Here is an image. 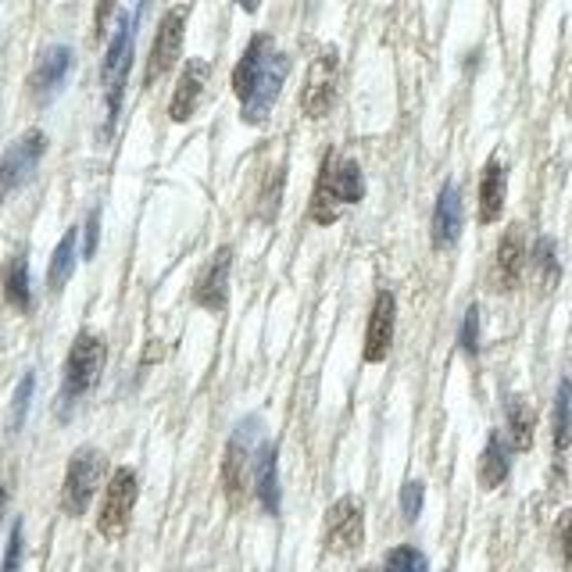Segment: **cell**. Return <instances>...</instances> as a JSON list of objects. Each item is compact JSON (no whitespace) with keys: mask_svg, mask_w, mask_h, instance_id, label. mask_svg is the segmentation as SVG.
<instances>
[{"mask_svg":"<svg viewBox=\"0 0 572 572\" xmlns=\"http://www.w3.org/2000/svg\"><path fill=\"white\" fill-rule=\"evenodd\" d=\"M366 198V176L355 158H341V154H326L319 168L315 190H311L308 218L315 226H333L344 215V207L358 204Z\"/></svg>","mask_w":572,"mask_h":572,"instance_id":"cell-1","label":"cell"},{"mask_svg":"<svg viewBox=\"0 0 572 572\" xmlns=\"http://www.w3.org/2000/svg\"><path fill=\"white\" fill-rule=\"evenodd\" d=\"M143 4H147V0H140L133 15H119V25H115V36L108 44V55H104V64H100L104 104H108V133L115 129V119H119V111H122V94H126L129 69H133V40H136Z\"/></svg>","mask_w":572,"mask_h":572,"instance_id":"cell-2","label":"cell"},{"mask_svg":"<svg viewBox=\"0 0 572 572\" xmlns=\"http://www.w3.org/2000/svg\"><path fill=\"white\" fill-rule=\"evenodd\" d=\"M104 358H108V347L97 333H80L75 344L64 358V380H61V405L69 408L80 397H86L90 390L97 386L100 372H104Z\"/></svg>","mask_w":572,"mask_h":572,"instance_id":"cell-3","label":"cell"},{"mask_svg":"<svg viewBox=\"0 0 572 572\" xmlns=\"http://www.w3.org/2000/svg\"><path fill=\"white\" fill-rule=\"evenodd\" d=\"M104 473H108V458L97 448H80L69 458V469H64V487H61V509L64 515L80 519L86 515L90 501L97 498V490L104 484Z\"/></svg>","mask_w":572,"mask_h":572,"instance_id":"cell-4","label":"cell"},{"mask_svg":"<svg viewBox=\"0 0 572 572\" xmlns=\"http://www.w3.org/2000/svg\"><path fill=\"white\" fill-rule=\"evenodd\" d=\"M140 498V479L136 473L122 465L115 469L108 487H104V501H100V515H97V533L104 540H122L129 523H133V509Z\"/></svg>","mask_w":572,"mask_h":572,"instance_id":"cell-5","label":"cell"},{"mask_svg":"<svg viewBox=\"0 0 572 572\" xmlns=\"http://www.w3.org/2000/svg\"><path fill=\"white\" fill-rule=\"evenodd\" d=\"M258 419H243L237 429H233L229 444H226V458H223V487H226V498L229 504H240L247 484L254 476V458H258Z\"/></svg>","mask_w":572,"mask_h":572,"instance_id":"cell-6","label":"cell"},{"mask_svg":"<svg viewBox=\"0 0 572 572\" xmlns=\"http://www.w3.org/2000/svg\"><path fill=\"white\" fill-rule=\"evenodd\" d=\"M336 80H341V55L336 47H322L319 58L308 64L305 86H301V111L305 119L319 122L326 119L336 100Z\"/></svg>","mask_w":572,"mask_h":572,"instance_id":"cell-7","label":"cell"},{"mask_svg":"<svg viewBox=\"0 0 572 572\" xmlns=\"http://www.w3.org/2000/svg\"><path fill=\"white\" fill-rule=\"evenodd\" d=\"M187 19H190L187 4L168 8L162 15L158 33H154V44H151V55H147V72H143V83H147V86H154L162 75L172 72V64L179 61V55H183Z\"/></svg>","mask_w":572,"mask_h":572,"instance_id":"cell-8","label":"cell"},{"mask_svg":"<svg viewBox=\"0 0 572 572\" xmlns=\"http://www.w3.org/2000/svg\"><path fill=\"white\" fill-rule=\"evenodd\" d=\"M44 154H47V133H40V129L22 133L4 154H0V201H8L11 193L36 172Z\"/></svg>","mask_w":572,"mask_h":572,"instance_id":"cell-9","label":"cell"},{"mask_svg":"<svg viewBox=\"0 0 572 572\" xmlns=\"http://www.w3.org/2000/svg\"><path fill=\"white\" fill-rule=\"evenodd\" d=\"M361 540H366V512H361V504L355 498H341L330 504L326 512V544L330 555H355L361 548Z\"/></svg>","mask_w":572,"mask_h":572,"instance_id":"cell-10","label":"cell"},{"mask_svg":"<svg viewBox=\"0 0 572 572\" xmlns=\"http://www.w3.org/2000/svg\"><path fill=\"white\" fill-rule=\"evenodd\" d=\"M286 75H290V58L276 50V55H272V61L265 64V72L258 75L254 90L247 94V100H240V119L247 126H262L269 119L272 108H276L279 94H283Z\"/></svg>","mask_w":572,"mask_h":572,"instance_id":"cell-11","label":"cell"},{"mask_svg":"<svg viewBox=\"0 0 572 572\" xmlns=\"http://www.w3.org/2000/svg\"><path fill=\"white\" fill-rule=\"evenodd\" d=\"M229 272H233V247H218L201 269L198 283H193V305L212 311V315H223L229 305Z\"/></svg>","mask_w":572,"mask_h":572,"instance_id":"cell-12","label":"cell"},{"mask_svg":"<svg viewBox=\"0 0 572 572\" xmlns=\"http://www.w3.org/2000/svg\"><path fill=\"white\" fill-rule=\"evenodd\" d=\"M394 330H397V297L390 290H380L372 301V315H369V330H366V361L369 366H380L386 361L390 347H394Z\"/></svg>","mask_w":572,"mask_h":572,"instance_id":"cell-13","label":"cell"},{"mask_svg":"<svg viewBox=\"0 0 572 572\" xmlns=\"http://www.w3.org/2000/svg\"><path fill=\"white\" fill-rule=\"evenodd\" d=\"M72 64H75V55H72V47H47L40 61H36V69L29 75V94L36 104H47L50 97L58 94V90L64 86V80H69V72H72Z\"/></svg>","mask_w":572,"mask_h":572,"instance_id":"cell-14","label":"cell"},{"mask_svg":"<svg viewBox=\"0 0 572 572\" xmlns=\"http://www.w3.org/2000/svg\"><path fill=\"white\" fill-rule=\"evenodd\" d=\"M207 75H212V64H207L204 58H190V61H187V69L179 72V83H176V90H172V104H168V119H172V122H190V119H193V111L201 108Z\"/></svg>","mask_w":572,"mask_h":572,"instance_id":"cell-15","label":"cell"},{"mask_svg":"<svg viewBox=\"0 0 572 572\" xmlns=\"http://www.w3.org/2000/svg\"><path fill=\"white\" fill-rule=\"evenodd\" d=\"M526 262L529 254H526L523 226H509L498 240V254H493V283H498V290H515V286L523 283Z\"/></svg>","mask_w":572,"mask_h":572,"instance_id":"cell-16","label":"cell"},{"mask_svg":"<svg viewBox=\"0 0 572 572\" xmlns=\"http://www.w3.org/2000/svg\"><path fill=\"white\" fill-rule=\"evenodd\" d=\"M465 226V207H462V190L458 183H444L433 207V247L437 251H448V247L458 243Z\"/></svg>","mask_w":572,"mask_h":572,"instance_id":"cell-17","label":"cell"},{"mask_svg":"<svg viewBox=\"0 0 572 572\" xmlns=\"http://www.w3.org/2000/svg\"><path fill=\"white\" fill-rule=\"evenodd\" d=\"M272 55H276V40H272L269 33L251 36V44L243 47L237 69H233V94H237L240 100H247V94L254 90L258 75L265 72V64L272 61Z\"/></svg>","mask_w":572,"mask_h":572,"instance_id":"cell-18","label":"cell"},{"mask_svg":"<svg viewBox=\"0 0 572 572\" xmlns=\"http://www.w3.org/2000/svg\"><path fill=\"white\" fill-rule=\"evenodd\" d=\"M504 198H509V176L498 158H490L479 176V223L493 226L504 215Z\"/></svg>","mask_w":572,"mask_h":572,"instance_id":"cell-19","label":"cell"},{"mask_svg":"<svg viewBox=\"0 0 572 572\" xmlns=\"http://www.w3.org/2000/svg\"><path fill=\"white\" fill-rule=\"evenodd\" d=\"M254 490L269 515H279V448L262 444L254 458Z\"/></svg>","mask_w":572,"mask_h":572,"instance_id":"cell-20","label":"cell"},{"mask_svg":"<svg viewBox=\"0 0 572 572\" xmlns=\"http://www.w3.org/2000/svg\"><path fill=\"white\" fill-rule=\"evenodd\" d=\"M512 444H504L501 433H490L484 454H479V484H484L487 490H498L504 479H509L512 473Z\"/></svg>","mask_w":572,"mask_h":572,"instance_id":"cell-21","label":"cell"},{"mask_svg":"<svg viewBox=\"0 0 572 572\" xmlns=\"http://www.w3.org/2000/svg\"><path fill=\"white\" fill-rule=\"evenodd\" d=\"M75 254H80V229H69L64 237L58 240L55 254H50V265H47V286L50 290H64V283L72 279L75 272Z\"/></svg>","mask_w":572,"mask_h":572,"instance_id":"cell-22","label":"cell"},{"mask_svg":"<svg viewBox=\"0 0 572 572\" xmlns=\"http://www.w3.org/2000/svg\"><path fill=\"white\" fill-rule=\"evenodd\" d=\"M504 419H509V444L512 451H529L533 448V429H537V412L526 397H509V408H504Z\"/></svg>","mask_w":572,"mask_h":572,"instance_id":"cell-23","label":"cell"},{"mask_svg":"<svg viewBox=\"0 0 572 572\" xmlns=\"http://www.w3.org/2000/svg\"><path fill=\"white\" fill-rule=\"evenodd\" d=\"M4 297L15 311L33 308V290H29V258L15 254L4 269Z\"/></svg>","mask_w":572,"mask_h":572,"instance_id":"cell-24","label":"cell"},{"mask_svg":"<svg viewBox=\"0 0 572 572\" xmlns=\"http://www.w3.org/2000/svg\"><path fill=\"white\" fill-rule=\"evenodd\" d=\"M551 437H555V451L562 454L572 444V383L562 380L555 394V419H551Z\"/></svg>","mask_w":572,"mask_h":572,"instance_id":"cell-25","label":"cell"},{"mask_svg":"<svg viewBox=\"0 0 572 572\" xmlns=\"http://www.w3.org/2000/svg\"><path fill=\"white\" fill-rule=\"evenodd\" d=\"M533 272H537L540 286H555L562 276V265H558V251L551 237H540L533 243Z\"/></svg>","mask_w":572,"mask_h":572,"instance_id":"cell-26","label":"cell"},{"mask_svg":"<svg viewBox=\"0 0 572 572\" xmlns=\"http://www.w3.org/2000/svg\"><path fill=\"white\" fill-rule=\"evenodd\" d=\"M386 572H429V562L419 548H408V544H401L386 555Z\"/></svg>","mask_w":572,"mask_h":572,"instance_id":"cell-27","label":"cell"},{"mask_svg":"<svg viewBox=\"0 0 572 572\" xmlns=\"http://www.w3.org/2000/svg\"><path fill=\"white\" fill-rule=\"evenodd\" d=\"M555 551L562 572H572V509H565L555 523Z\"/></svg>","mask_w":572,"mask_h":572,"instance_id":"cell-28","label":"cell"},{"mask_svg":"<svg viewBox=\"0 0 572 572\" xmlns=\"http://www.w3.org/2000/svg\"><path fill=\"white\" fill-rule=\"evenodd\" d=\"M33 390H36V376L25 372L22 383L15 390V405H11V429H22L25 415H29V401H33Z\"/></svg>","mask_w":572,"mask_h":572,"instance_id":"cell-29","label":"cell"},{"mask_svg":"<svg viewBox=\"0 0 572 572\" xmlns=\"http://www.w3.org/2000/svg\"><path fill=\"white\" fill-rule=\"evenodd\" d=\"M22 555H25V526L19 519V523L11 526V533H8V551H4V565H0V572H19Z\"/></svg>","mask_w":572,"mask_h":572,"instance_id":"cell-30","label":"cell"},{"mask_svg":"<svg viewBox=\"0 0 572 572\" xmlns=\"http://www.w3.org/2000/svg\"><path fill=\"white\" fill-rule=\"evenodd\" d=\"M422 501H426V487L419 479H408V484L401 487V512H405L408 523H415V519L422 515Z\"/></svg>","mask_w":572,"mask_h":572,"instance_id":"cell-31","label":"cell"},{"mask_svg":"<svg viewBox=\"0 0 572 572\" xmlns=\"http://www.w3.org/2000/svg\"><path fill=\"white\" fill-rule=\"evenodd\" d=\"M458 344H462L465 355H476V350H479V308L476 305L465 311L462 330H458Z\"/></svg>","mask_w":572,"mask_h":572,"instance_id":"cell-32","label":"cell"},{"mask_svg":"<svg viewBox=\"0 0 572 572\" xmlns=\"http://www.w3.org/2000/svg\"><path fill=\"white\" fill-rule=\"evenodd\" d=\"M97 243H100V212L94 207L83 226V258H94L97 254Z\"/></svg>","mask_w":572,"mask_h":572,"instance_id":"cell-33","label":"cell"},{"mask_svg":"<svg viewBox=\"0 0 572 572\" xmlns=\"http://www.w3.org/2000/svg\"><path fill=\"white\" fill-rule=\"evenodd\" d=\"M119 11V0H100L97 4V19H94V25H97V36H104L108 33V19Z\"/></svg>","mask_w":572,"mask_h":572,"instance_id":"cell-34","label":"cell"},{"mask_svg":"<svg viewBox=\"0 0 572 572\" xmlns=\"http://www.w3.org/2000/svg\"><path fill=\"white\" fill-rule=\"evenodd\" d=\"M237 4H240V8L247 11V15H254V11L262 8V0H237Z\"/></svg>","mask_w":572,"mask_h":572,"instance_id":"cell-35","label":"cell"},{"mask_svg":"<svg viewBox=\"0 0 572 572\" xmlns=\"http://www.w3.org/2000/svg\"><path fill=\"white\" fill-rule=\"evenodd\" d=\"M4 504H8V490L0 487V512H4Z\"/></svg>","mask_w":572,"mask_h":572,"instance_id":"cell-36","label":"cell"}]
</instances>
